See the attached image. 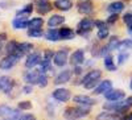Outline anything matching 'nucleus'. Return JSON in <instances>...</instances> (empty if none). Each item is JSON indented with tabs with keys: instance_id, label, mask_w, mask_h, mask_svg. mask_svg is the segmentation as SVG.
I'll list each match as a JSON object with an SVG mask.
<instances>
[{
	"instance_id": "38",
	"label": "nucleus",
	"mask_w": 132,
	"mask_h": 120,
	"mask_svg": "<svg viewBox=\"0 0 132 120\" xmlns=\"http://www.w3.org/2000/svg\"><path fill=\"white\" fill-rule=\"evenodd\" d=\"M52 58H54V54L52 50H45L44 52V59L45 61H50Z\"/></svg>"
},
{
	"instance_id": "19",
	"label": "nucleus",
	"mask_w": 132,
	"mask_h": 120,
	"mask_svg": "<svg viewBox=\"0 0 132 120\" xmlns=\"http://www.w3.org/2000/svg\"><path fill=\"white\" fill-rule=\"evenodd\" d=\"M32 49H33L32 44H29V42H21V44H19V49H17L16 54L19 57H21V56H24V54H28Z\"/></svg>"
},
{
	"instance_id": "41",
	"label": "nucleus",
	"mask_w": 132,
	"mask_h": 120,
	"mask_svg": "<svg viewBox=\"0 0 132 120\" xmlns=\"http://www.w3.org/2000/svg\"><path fill=\"white\" fill-rule=\"evenodd\" d=\"M81 71H82L81 66H78V65H77V66H75V69H74V73H75V74H81Z\"/></svg>"
},
{
	"instance_id": "27",
	"label": "nucleus",
	"mask_w": 132,
	"mask_h": 120,
	"mask_svg": "<svg viewBox=\"0 0 132 120\" xmlns=\"http://www.w3.org/2000/svg\"><path fill=\"white\" fill-rule=\"evenodd\" d=\"M17 49H19V44L16 41H11V42L7 44V52H8V54H16Z\"/></svg>"
},
{
	"instance_id": "1",
	"label": "nucleus",
	"mask_w": 132,
	"mask_h": 120,
	"mask_svg": "<svg viewBox=\"0 0 132 120\" xmlns=\"http://www.w3.org/2000/svg\"><path fill=\"white\" fill-rule=\"evenodd\" d=\"M90 114V110L87 106H82V107H70L66 108V111L63 114V116L66 119H78V117H83L86 115Z\"/></svg>"
},
{
	"instance_id": "36",
	"label": "nucleus",
	"mask_w": 132,
	"mask_h": 120,
	"mask_svg": "<svg viewBox=\"0 0 132 120\" xmlns=\"http://www.w3.org/2000/svg\"><path fill=\"white\" fill-rule=\"evenodd\" d=\"M115 117H118L116 114H107V112L101 114V115L98 116V119H115Z\"/></svg>"
},
{
	"instance_id": "37",
	"label": "nucleus",
	"mask_w": 132,
	"mask_h": 120,
	"mask_svg": "<svg viewBox=\"0 0 132 120\" xmlns=\"http://www.w3.org/2000/svg\"><path fill=\"white\" fill-rule=\"evenodd\" d=\"M118 19H119V16H118V13H112L111 16H110L108 19H107V24H114V23H116L118 21Z\"/></svg>"
},
{
	"instance_id": "45",
	"label": "nucleus",
	"mask_w": 132,
	"mask_h": 120,
	"mask_svg": "<svg viewBox=\"0 0 132 120\" xmlns=\"http://www.w3.org/2000/svg\"><path fill=\"white\" fill-rule=\"evenodd\" d=\"M126 117H127V119H132V114H129V115H128V116H126Z\"/></svg>"
},
{
	"instance_id": "42",
	"label": "nucleus",
	"mask_w": 132,
	"mask_h": 120,
	"mask_svg": "<svg viewBox=\"0 0 132 120\" xmlns=\"http://www.w3.org/2000/svg\"><path fill=\"white\" fill-rule=\"evenodd\" d=\"M5 40H7V35H5V33H0V42L5 41Z\"/></svg>"
},
{
	"instance_id": "12",
	"label": "nucleus",
	"mask_w": 132,
	"mask_h": 120,
	"mask_svg": "<svg viewBox=\"0 0 132 120\" xmlns=\"http://www.w3.org/2000/svg\"><path fill=\"white\" fill-rule=\"evenodd\" d=\"M41 62V57H40V53H33V54H29L27 61H25V67L28 69H32L35 67L36 65H38Z\"/></svg>"
},
{
	"instance_id": "8",
	"label": "nucleus",
	"mask_w": 132,
	"mask_h": 120,
	"mask_svg": "<svg viewBox=\"0 0 132 120\" xmlns=\"http://www.w3.org/2000/svg\"><path fill=\"white\" fill-rule=\"evenodd\" d=\"M66 62H68V50H60L54 54V63H56V66L62 67L66 65Z\"/></svg>"
},
{
	"instance_id": "13",
	"label": "nucleus",
	"mask_w": 132,
	"mask_h": 120,
	"mask_svg": "<svg viewBox=\"0 0 132 120\" xmlns=\"http://www.w3.org/2000/svg\"><path fill=\"white\" fill-rule=\"evenodd\" d=\"M12 87H13V82H12L11 78H8V77H2L0 78V90H2L4 94L11 92Z\"/></svg>"
},
{
	"instance_id": "32",
	"label": "nucleus",
	"mask_w": 132,
	"mask_h": 120,
	"mask_svg": "<svg viewBox=\"0 0 132 120\" xmlns=\"http://www.w3.org/2000/svg\"><path fill=\"white\" fill-rule=\"evenodd\" d=\"M98 38L99 40H104L107 36H108V29L106 28V27H103V28H99V30H98Z\"/></svg>"
},
{
	"instance_id": "47",
	"label": "nucleus",
	"mask_w": 132,
	"mask_h": 120,
	"mask_svg": "<svg viewBox=\"0 0 132 120\" xmlns=\"http://www.w3.org/2000/svg\"><path fill=\"white\" fill-rule=\"evenodd\" d=\"M131 90H132V79H131Z\"/></svg>"
},
{
	"instance_id": "22",
	"label": "nucleus",
	"mask_w": 132,
	"mask_h": 120,
	"mask_svg": "<svg viewBox=\"0 0 132 120\" xmlns=\"http://www.w3.org/2000/svg\"><path fill=\"white\" fill-rule=\"evenodd\" d=\"M12 27H13L15 29H25V28L29 27V21H27L25 19L17 17V19H15V20L12 21Z\"/></svg>"
},
{
	"instance_id": "24",
	"label": "nucleus",
	"mask_w": 132,
	"mask_h": 120,
	"mask_svg": "<svg viewBox=\"0 0 132 120\" xmlns=\"http://www.w3.org/2000/svg\"><path fill=\"white\" fill-rule=\"evenodd\" d=\"M46 40L48 41H58L61 37H60V30H56V29H53L50 28L48 32H46Z\"/></svg>"
},
{
	"instance_id": "31",
	"label": "nucleus",
	"mask_w": 132,
	"mask_h": 120,
	"mask_svg": "<svg viewBox=\"0 0 132 120\" xmlns=\"http://www.w3.org/2000/svg\"><path fill=\"white\" fill-rule=\"evenodd\" d=\"M131 48H132V40L131 38L119 42V45H118V49L119 50H126V49H131Z\"/></svg>"
},
{
	"instance_id": "14",
	"label": "nucleus",
	"mask_w": 132,
	"mask_h": 120,
	"mask_svg": "<svg viewBox=\"0 0 132 120\" xmlns=\"http://www.w3.org/2000/svg\"><path fill=\"white\" fill-rule=\"evenodd\" d=\"M71 78V70H63L62 73H60L57 75V78L54 79V83L56 84H63L66 82H69Z\"/></svg>"
},
{
	"instance_id": "28",
	"label": "nucleus",
	"mask_w": 132,
	"mask_h": 120,
	"mask_svg": "<svg viewBox=\"0 0 132 120\" xmlns=\"http://www.w3.org/2000/svg\"><path fill=\"white\" fill-rule=\"evenodd\" d=\"M42 25H44V20L41 17L32 19L29 21V28H42Z\"/></svg>"
},
{
	"instance_id": "10",
	"label": "nucleus",
	"mask_w": 132,
	"mask_h": 120,
	"mask_svg": "<svg viewBox=\"0 0 132 120\" xmlns=\"http://www.w3.org/2000/svg\"><path fill=\"white\" fill-rule=\"evenodd\" d=\"M74 103L77 104H81V106H87V107H91L95 104V100L91 99L90 96H86V95H75L73 98Z\"/></svg>"
},
{
	"instance_id": "5",
	"label": "nucleus",
	"mask_w": 132,
	"mask_h": 120,
	"mask_svg": "<svg viewBox=\"0 0 132 120\" xmlns=\"http://www.w3.org/2000/svg\"><path fill=\"white\" fill-rule=\"evenodd\" d=\"M77 9H78V12L82 13V15H89L94 11V4L91 0H81L78 2L77 4Z\"/></svg>"
},
{
	"instance_id": "23",
	"label": "nucleus",
	"mask_w": 132,
	"mask_h": 120,
	"mask_svg": "<svg viewBox=\"0 0 132 120\" xmlns=\"http://www.w3.org/2000/svg\"><path fill=\"white\" fill-rule=\"evenodd\" d=\"M60 37L62 40H71L75 37V33H74V30L70 29V28H62L60 30Z\"/></svg>"
},
{
	"instance_id": "21",
	"label": "nucleus",
	"mask_w": 132,
	"mask_h": 120,
	"mask_svg": "<svg viewBox=\"0 0 132 120\" xmlns=\"http://www.w3.org/2000/svg\"><path fill=\"white\" fill-rule=\"evenodd\" d=\"M124 9V4L122 2H116V3H111L107 7V11L111 13H120Z\"/></svg>"
},
{
	"instance_id": "39",
	"label": "nucleus",
	"mask_w": 132,
	"mask_h": 120,
	"mask_svg": "<svg viewBox=\"0 0 132 120\" xmlns=\"http://www.w3.org/2000/svg\"><path fill=\"white\" fill-rule=\"evenodd\" d=\"M127 58H128V54H124V53L120 54V56H119V63H123Z\"/></svg>"
},
{
	"instance_id": "6",
	"label": "nucleus",
	"mask_w": 132,
	"mask_h": 120,
	"mask_svg": "<svg viewBox=\"0 0 132 120\" xmlns=\"http://www.w3.org/2000/svg\"><path fill=\"white\" fill-rule=\"evenodd\" d=\"M70 91L66 89H57L56 91H53V98L58 102H68L70 99Z\"/></svg>"
},
{
	"instance_id": "26",
	"label": "nucleus",
	"mask_w": 132,
	"mask_h": 120,
	"mask_svg": "<svg viewBox=\"0 0 132 120\" xmlns=\"http://www.w3.org/2000/svg\"><path fill=\"white\" fill-rule=\"evenodd\" d=\"M104 66L108 71H115L116 70V66H115V63H114V58L111 56H106L104 58Z\"/></svg>"
},
{
	"instance_id": "7",
	"label": "nucleus",
	"mask_w": 132,
	"mask_h": 120,
	"mask_svg": "<svg viewBox=\"0 0 132 120\" xmlns=\"http://www.w3.org/2000/svg\"><path fill=\"white\" fill-rule=\"evenodd\" d=\"M36 5H37L36 9L40 15H45V13L50 12L53 8L52 3H49L48 0H36Z\"/></svg>"
},
{
	"instance_id": "2",
	"label": "nucleus",
	"mask_w": 132,
	"mask_h": 120,
	"mask_svg": "<svg viewBox=\"0 0 132 120\" xmlns=\"http://www.w3.org/2000/svg\"><path fill=\"white\" fill-rule=\"evenodd\" d=\"M101 75H102L101 70H91V71L87 73L82 79V84L85 86V89H87V90L94 89L96 82L99 81V78H101Z\"/></svg>"
},
{
	"instance_id": "40",
	"label": "nucleus",
	"mask_w": 132,
	"mask_h": 120,
	"mask_svg": "<svg viewBox=\"0 0 132 120\" xmlns=\"http://www.w3.org/2000/svg\"><path fill=\"white\" fill-rule=\"evenodd\" d=\"M95 27L103 28V27H106V23H103V21H95Z\"/></svg>"
},
{
	"instance_id": "16",
	"label": "nucleus",
	"mask_w": 132,
	"mask_h": 120,
	"mask_svg": "<svg viewBox=\"0 0 132 120\" xmlns=\"http://www.w3.org/2000/svg\"><path fill=\"white\" fill-rule=\"evenodd\" d=\"M54 7L60 11H69L73 7V2L71 0H56L54 2Z\"/></svg>"
},
{
	"instance_id": "33",
	"label": "nucleus",
	"mask_w": 132,
	"mask_h": 120,
	"mask_svg": "<svg viewBox=\"0 0 132 120\" xmlns=\"http://www.w3.org/2000/svg\"><path fill=\"white\" fill-rule=\"evenodd\" d=\"M17 107L20 108V110H30L32 108V103L29 100H25V102H20L17 104Z\"/></svg>"
},
{
	"instance_id": "29",
	"label": "nucleus",
	"mask_w": 132,
	"mask_h": 120,
	"mask_svg": "<svg viewBox=\"0 0 132 120\" xmlns=\"http://www.w3.org/2000/svg\"><path fill=\"white\" fill-rule=\"evenodd\" d=\"M28 36L29 37H41L42 36V28H29L28 32Z\"/></svg>"
},
{
	"instance_id": "44",
	"label": "nucleus",
	"mask_w": 132,
	"mask_h": 120,
	"mask_svg": "<svg viewBox=\"0 0 132 120\" xmlns=\"http://www.w3.org/2000/svg\"><path fill=\"white\" fill-rule=\"evenodd\" d=\"M128 30H129V33L132 35V25H131V27H128Z\"/></svg>"
},
{
	"instance_id": "4",
	"label": "nucleus",
	"mask_w": 132,
	"mask_h": 120,
	"mask_svg": "<svg viewBox=\"0 0 132 120\" xmlns=\"http://www.w3.org/2000/svg\"><path fill=\"white\" fill-rule=\"evenodd\" d=\"M94 25H95V21H93L91 19H83V20L79 21L78 30H77V32H78V35L85 36V35H87L94 28Z\"/></svg>"
},
{
	"instance_id": "15",
	"label": "nucleus",
	"mask_w": 132,
	"mask_h": 120,
	"mask_svg": "<svg viewBox=\"0 0 132 120\" xmlns=\"http://www.w3.org/2000/svg\"><path fill=\"white\" fill-rule=\"evenodd\" d=\"M111 89H112L111 81H104V82H102V83L94 90V94H96V95H98V94H106L107 91H110Z\"/></svg>"
},
{
	"instance_id": "34",
	"label": "nucleus",
	"mask_w": 132,
	"mask_h": 120,
	"mask_svg": "<svg viewBox=\"0 0 132 120\" xmlns=\"http://www.w3.org/2000/svg\"><path fill=\"white\" fill-rule=\"evenodd\" d=\"M38 84L41 86V87H45L46 84H48V78H46V75L45 74H41L40 75V79H38Z\"/></svg>"
},
{
	"instance_id": "3",
	"label": "nucleus",
	"mask_w": 132,
	"mask_h": 120,
	"mask_svg": "<svg viewBox=\"0 0 132 120\" xmlns=\"http://www.w3.org/2000/svg\"><path fill=\"white\" fill-rule=\"evenodd\" d=\"M19 58H20V57L17 56V54H8L7 57H4L2 61H0V69H3V70L12 69L15 65L17 63Z\"/></svg>"
},
{
	"instance_id": "18",
	"label": "nucleus",
	"mask_w": 132,
	"mask_h": 120,
	"mask_svg": "<svg viewBox=\"0 0 132 120\" xmlns=\"http://www.w3.org/2000/svg\"><path fill=\"white\" fill-rule=\"evenodd\" d=\"M40 73L38 71H30L28 74H25L24 77V81L29 84H35V83H38V79H40Z\"/></svg>"
},
{
	"instance_id": "17",
	"label": "nucleus",
	"mask_w": 132,
	"mask_h": 120,
	"mask_svg": "<svg viewBox=\"0 0 132 120\" xmlns=\"http://www.w3.org/2000/svg\"><path fill=\"white\" fill-rule=\"evenodd\" d=\"M63 23H65V17L61 16V15H53V16L48 20V25H49L50 28H56V27H58V25H61V24H63Z\"/></svg>"
},
{
	"instance_id": "43",
	"label": "nucleus",
	"mask_w": 132,
	"mask_h": 120,
	"mask_svg": "<svg viewBox=\"0 0 132 120\" xmlns=\"http://www.w3.org/2000/svg\"><path fill=\"white\" fill-rule=\"evenodd\" d=\"M30 91H32V87H30V86H27L25 90H24V92H30Z\"/></svg>"
},
{
	"instance_id": "46",
	"label": "nucleus",
	"mask_w": 132,
	"mask_h": 120,
	"mask_svg": "<svg viewBox=\"0 0 132 120\" xmlns=\"http://www.w3.org/2000/svg\"><path fill=\"white\" fill-rule=\"evenodd\" d=\"M2 50H3V49H2V45H0V53H2Z\"/></svg>"
},
{
	"instance_id": "35",
	"label": "nucleus",
	"mask_w": 132,
	"mask_h": 120,
	"mask_svg": "<svg viewBox=\"0 0 132 120\" xmlns=\"http://www.w3.org/2000/svg\"><path fill=\"white\" fill-rule=\"evenodd\" d=\"M123 20H124V23L127 24V27H131L132 25V13H126L124 16H123Z\"/></svg>"
},
{
	"instance_id": "20",
	"label": "nucleus",
	"mask_w": 132,
	"mask_h": 120,
	"mask_svg": "<svg viewBox=\"0 0 132 120\" xmlns=\"http://www.w3.org/2000/svg\"><path fill=\"white\" fill-rule=\"evenodd\" d=\"M15 111H16V110H12L11 107H8V106H5V104H2V106H0V117L12 119Z\"/></svg>"
},
{
	"instance_id": "11",
	"label": "nucleus",
	"mask_w": 132,
	"mask_h": 120,
	"mask_svg": "<svg viewBox=\"0 0 132 120\" xmlns=\"http://www.w3.org/2000/svg\"><path fill=\"white\" fill-rule=\"evenodd\" d=\"M83 61H85V53H83V50H82V49L75 50V52L71 54V57H70V63L73 65V66L81 65Z\"/></svg>"
},
{
	"instance_id": "25",
	"label": "nucleus",
	"mask_w": 132,
	"mask_h": 120,
	"mask_svg": "<svg viewBox=\"0 0 132 120\" xmlns=\"http://www.w3.org/2000/svg\"><path fill=\"white\" fill-rule=\"evenodd\" d=\"M32 11H33V5L32 4H27L24 8H21V9H19L17 12H16V15H17V17H25V16H28V15H30L32 13Z\"/></svg>"
},
{
	"instance_id": "30",
	"label": "nucleus",
	"mask_w": 132,
	"mask_h": 120,
	"mask_svg": "<svg viewBox=\"0 0 132 120\" xmlns=\"http://www.w3.org/2000/svg\"><path fill=\"white\" fill-rule=\"evenodd\" d=\"M118 45H119V40H118V37H116V36L111 37V38H110V42H108V45H107V49H108V52H111V50H115V49L118 48Z\"/></svg>"
},
{
	"instance_id": "9",
	"label": "nucleus",
	"mask_w": 132,
	"mask_h": 120,
	"mask_svg": "<svg viewBox=\"0 0 132 120\" xmlns=\"http://www.w3.org/2000/svg\"><path fill=\"white\" fill-rule=\"evenodd\" d=\"M124 91H122V90H110V91H107L106 94H104V96H106V99L108 100V102H115V100H120V99H123L124 98Z\"/></svg>"
}]
</instances>
